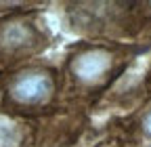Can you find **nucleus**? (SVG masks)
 <instances>
[{"instance_id":"nucleus-1","label":"nucleus","mask_w":151,"mask_h":147,"mask_svg":"<svg viewBox=\"0 0 151 147\" xmlns=\"http://www.w3.org/2000/svg\"><path fill=\"white\" fill-rule=\"evenodd\" d=\"M50 93H52V82L48 74H42V71L21 74L11 88V95L15 97V101L27 103V105L44 101Z\"/></svg>"},{"instance_id":"nucleus-2","label":"nucleus","mask_w":151,"mask_h":147,"mask_svg":"<svg viewBox=\"0 0 151 147\" xmlns=\"http://www.w3.org/2000/svg\"><path fill=\"white\" fill-rule=\"evenodd\" d=\"M109 67H111V55L103 48H92V50L82 53L80 57L73 61L71 69H73V76L80 82L92 84V82L101 80Z\"/></svg>"},{"instance_id":"nucleus-5","label":"nucleus","mask_w":151,"mask_h":147,"mask_svg":"<svg viewBox=\"0 0 151 147\" xmlns=\"http://www.w3.org/2000/svg\"><path fill=\"white\" fill-rule=\"evenodd\" d=\"M143 126H145V130L151 135V114H147V118H145V122H143Z\"/></svg>"},{"instance_id":"nucleus-4","label":"nucleus","mask_w":151,"mask_h":147,"mask_svg":"<svg viewBox=\"0 0 151 147\" xmlns=\"http://www.w3.org/2000/svg\"><path fill=\"white\" fill-rule=\"evenodd\" d=\"M17 139H19V135H17L15 124L0 120V147H13L17 143Z\"/></svg>"},{"instance_id":"nucleus-3","label":"nucleus","mask_w":151,"mask_h":147,"mask_svg":"<svg viewBox=\"0 0 151 147\" xmlns=\"http://www.w3.org/2000/svg\"><path fill=\"white\" fill-rule=\"evenodd\" d=\"M32 40V30H27L23 23H11L4 27L2 32V42L11 48H17V46H23Z\"/></svg>"}]
</instances>
